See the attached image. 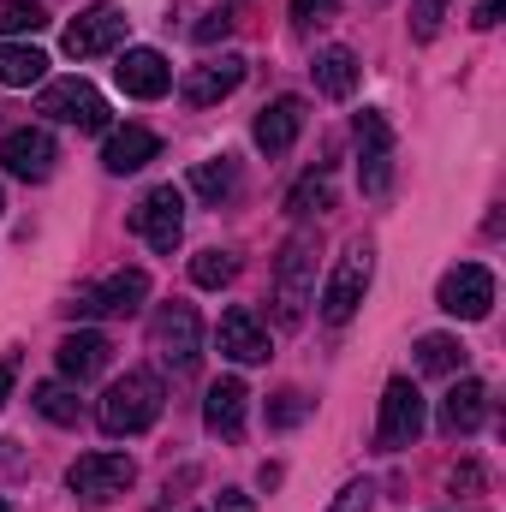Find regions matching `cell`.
<instances>
[{
	"instance_id": "cell-9",
	"label": "cell",
	"mask_w": 506,
	"mask_h": 512,
	"mask_svg": "<svg viewBox=\"0 0 506 512\" xmlns=\"http://www.w3.org/2000/svg\"><path fill=\"white\" fill-rule=\"evenodd\" d=\"M143 298H149V274H143V268H114L108 280L84 286L66 310H72V316H84V322H96V316H137V310H143Z\"/></svg>"
},
{
	"instance_id": "cell-33",
	"label": "cell",
	"mask_w": 506,
	"mask_h": 512,
	"mask_svg": "<svg viewBox=\"0 0 506 512\" xmlns=\"http://www.w3.org/2000/svg\"><path fill=\"white\" fill-rule=\"evenodd\" d=\"M304 411H310V399H304V393H280V405L268 411V423H274V429H292Z\"/></svg>"
},
{
	"instance_id": "cell-2",
	"label": "cell",
	"mask_w": 506,
	"mask_h": 512,
	"mask_svg": "<svg viewBox=\"0 0 506 512\" xmlns=\"http://www.w3.org/2000/svg\"><path fill=\"white\" fill-rule=\"evenodd\" d=\"M310 304H316V239L292 233L280 262H274V316H280V328H298Z\"/></svg>"
},
{
	"instance_id": "cell-38",
	"label": "cell",
	"mask_w": 506,
	"mask_h": 512,
	"mask_svg": "<svg viewBox=\"0 0 506 512\" xmlns=\"http://www.w3.org/2000/svg\"><path fill=\"white\" fill-rule=\"evenodd\" d=\"M0 512H6V501H0Z\"/></svg>"
},
{
	"instance_id": "cell-24",
	"label": "cell",
	"mask_w": 506,
	"mask_h": 512,
	"mask_svg": "<svg viewBox=\"0 0 506 512\" xmlns=\"http://www.w3.org/2000/svg\"><path fill=\"white\" fill-rule=\"evenodd\" d=\"M191 191H197L203 203L221 209V203L239 191V161H233V155H209V161H197V167H191Z\"/></svg>"
},
{
	"instance_id": "cell-10",
	"label": "cell",
	"mask_w": 506,
	"mask_h": 512,
	"mask_svg": "<svg viewBox=\"0 0 506 512\" xmlns=\"http://www.w3.org/2000/svg\"><path fill=\"white\" fill-rule=\"evenodd\" d=\"M423 423H429V411H423V393L411 376H393L387 393H381V423H376V447L381 453H399V447H411L417 435H423Z\"/></svg>"
},
{
	"instance_id": "cell-7",
	"label": "cell",
	"mask_w": 506,
	"mask_h": 512,
	"mask_svg": "<svg viewBox=\"0 0 506 512\" xmlns=\"http://www.w3.org/2000/svg\"><path fill=\"white\" fill-rule=\"evenodd\" d=\"M131 233H137L149 251L173 256V245L185 239V191H179V185H155V191H143L137 209H131Z\"/></svg>"
},
{
	"instance_id": "cell-35",
	"label": "cell",
	"mask_w": 506,
	"mask_h": 512,
	"mask_svg": "<svg viewBox=\"0 0 506 512\" xmlns=\"http://www.w3.org/2000/svg\"><path fill=\"white\" fill-rule=\"evenodd\" d=\"M477 30H495L501 24V0H477V18H471Z\"/></svg>"
},
{
	"instance_id": "cell-28",
	"label": "cell",
	"mask_w": 506,
	"mask_h": 512,
	"mask_svg": "<svg viewBox=\"0 0 506 512\" xmlns=\"http://www.w3.org/2000/svg\"><path fill=\"white\" fill-rule=\"evenodd\" d=\"M36 30H48L42 0H0V36H36Z\"/></svg>"
},
{
	"instance_id": "cell-5",
	"label": "cell",
	"mask_w": 506,
	"mask_h": 512,
	"mask_svg": "<svg viewBox=\"0 0 506 512\" xmlns=\"http://www.w3.org/2000/svg\"><path fill=\"white\" fill-rule=\"evenodd\" d=\"M36 114H48L60 126H78V131H108V102L84 78H48L36 90Z\"/></svg>"
},
{
	"instance_id": "cell-30",
	"label": "cell",
	"mask_w": 506,
	"mask_h": 512,
	"mask_svg": "<svg viewBox=\"0 0 506 512\" xmlns=\"http://www.w3.org/2000/svg\"><path fill=\"white\" fill-rule=\"evenodd\" d=\"M441 18H447V0H411V42H435Z\"/></svg>"
},
{
	"instance_id": "cell-23",
	"label": "cell",
	"mask_w": 506,
	"mask_h": 512,
	"mask_svg": "<svg viewBox=\"0 0 506 512\" xmlns=\"http://www.w3.org/2000/svg\"><path fill=\"white\" fill-rule=\"evenodd\" d=\"M48 78V54L36 42H0V84L6 90H30Z\"/></svg>"
},
{
	"instance_id": "cell-4",
	"label": "cell",
	"mask_w": 506,
	"mask_h": 512,
	"mask_svg": "<svg viewBox=\"0 0 506 512\" xmlns=\"http://www.w3.org/2000/svg\"><path fill=\"white\" fill-rule=\"evenodd\" d=\"M370 280H376V251H370V239H352V245L340 251V262H334L328 286H322V322H328V328H346V322L358 316Z\"/></svg>"
},
{
	"instance_id": "cell-36",
	"label": "cell",
	"mask_w": 506,
	"mask_h": 512,
	"mask_svg": "<svg viewBox=\"0 0 506 512\" xmlns=\"http://www.w3.org/2000/svg\"><path fill=\"white\" fill-rule=\"evenodd\" d=\"M215 512H251V495H245V489H221Z\"/></svg>"
},
{
	"instance_id": "cell-39",
	"label": "cell",
	"mask_w": 506,
	"mask_h": 512,
	"mask_svg": "<svg viewBox=\"0 0 506 512\" xmlns=\"http://www.w3.org/2000/svg\"><path fill=\"white\" fill-rule=\"evenodd\" d=\"M0 209H6V203H0Z\"/></svg>"
},
{
	"instance_id": "cell-17",
	"label": "cell",
	"mask_w": 506,
	"mask_h": 512,
	"mask_svg": "<svg viewBox=\"0 0 506 512\" xmlns=\"http://www.w3.org/2000/svg\"><path fill=\"white\" fill-rule=\"evenodd\" d=\"M114 78H120V90L137 96V102H155V96L173 90V66H167L155 48H126L120 66H114Z\"/></svg>"
},
{
	"instance_id": "cell-16",
	"label": "cell",
	"mask_w": 506,
	"mask_h": 512,
	"mask_svg": "<svg viewBox=\"0 0 506 512\" xmlns=\"http://www.w3.org/2000/svg\"><path fill=\"white\" fill-rule=\"evenodd\" d=\"M245 411H251V387L239 382V376L209 382V393H203V429H209V435L239 441V435H245Z\"/></svg>"
},
{
	"instance_id": "cell-1",
	"label": "cell",
	"mask_w": 506,
	"mask_h": 512,
	"mask_svg": "<svg viewBox=\"0 0 506 512\" xmlns=\"http://www.w3.org/2000/svg\"><path fill=\"white\" fill-rule=\"evenodd\" d=\"M161 405H167V387L155 370H126L120 382L102 393V405H96V423H102V435H143L155 417H161Z\"/></svg>"
},
{
	"instance_id": "cell-26",
	"label": "cell",
	"mask_w": 506,
	"mask_h": 512,
	"mask_svg": "<svg viewBox=\"0 0 506 512\" xmlns=\"http://www.w3.org/2000/svg\"><path fill=\"white\" fill-rule=\"evenodd\" d=\"M30 405H36L48 423H60V429H66V423H78V387H72V382H42L36 393H30Z\"/></svg>"
},
{
	"instance_id": "cell-11",
	"label": "cell",
	"mask_w": 506,
	"mask_h": 512,
	"mask_svg": "<svg viewBox=\"0 0 506 512\" xmlns=\"http://www.w3.org/2000/svg\"><path fill=\"white\" fill-rule=\"evenodd\" d=\"M352 131H358V185H364V197H387L393 191V126H387V114L364 108Z\"/></svg>"
},
{
	"instance_id": "cell-22",
	"label": "cell",
	"mask_w": 506,
	"mask_h": 512,
	"mask_svg": "<svg viewBox=\"0 0 506 512\" xmlns=\"http://www.w3.org/2000/svg\"><path fill=\"white\" fill-rule=\"evenodd\" d=\"M310 78H316V90L328 96V102H346L352 90H358V78H364V66H358V54L352 48H322L316 60H310Z\"/></svg>"
},
{
	"instance_id": "cell-8",
	"label": "cell",
	"mask_w": 506,
	"mask_h": 512,
	"mask_svg": "<svg viewBox=\"0 0 506 512\" xmlns=\"http://www.w3.org/2000/svg\"><path fill=\"white\" fill-rule=\"evenodd\" d=\"M131 18L114 6V0H96V6H84L72 24H66V36H60V48L72 54V60H96V54H114L120 42H126Z\"/></svg>"
},
{
	"instance_id": "cell-29",
	"label": "cell",
	"mask_w": 506,
	"mask_h": 512,
	"mask_svg": "<svg viewBox=\"0 0 506 512\" xmlns=\"http://www.w3.org/2000/svg\"><path fill=\"white\" fill-rule=\"evenodd\" d=\"M233 274H239V256H233V251H197V256H191V280H197V286H209V292L233 286Z\"/></svg>"
},
{
	"instance_id": "cell-31",
	"label": "cell",
	"mask_w": 506,
	"mask_h": 512,
	"mask_svg": "<svg viewBox=\"0 0 506 512\" xmlns=\"http://www.w3.org/2000/svg\"><path fill=\"white\" fill-rule=\"evenodd\" d=\"M328 18H340V0H292V24H298V30L328 24Z\"/></svg>"
},
{
	"instance_id": "cell-6",
	"label": "cell",
	"mask_w": 506,
	"mask_h": 512,
	"mask_svg": "<svg viewBox=\"0 0 506 512\" xmlns=\"http://www.w3.org/2000/svg\"><path fill=\"white\" fill-rule=\"evenodd\" d=\"M131 483H137L131 453H84V459H72V471H66V489H72L84 507H108V501H120Z\"/></svg>"
},
{
	"instance_id": "cell-32",
	"label": "cell",
	"mask_w": 506,
	"mask_h": 512,
	"mask_svg": "<svg viewBox=\"0 0 506 512\" xmlns=\"http://www.w3.org/2000/svg\"><path fill=\"white\" fill-rule=\"evenodd\" d=\"M370 507H376V483H364V477H358V483H346V489L334 495V507H328V512H370Z\"/></svg>"
},
{
	"instance_id": "cell-25",
	"label": "cell",
	"mask_w": 506,
	"mask_h": 512,
	"mask_svg": "<svg viewBox=\"0 0 506 512\" xmlns=\"http://www.w3.org/2000/svg\"><path fill=\"white\" fill-rule=\"evenodd\" d=\"M417 370L453 376V370H465V346H459L453 334H423V340H417Z\"/></svg>"
},
{
	"instance_id": "cell-18",
	"label": "cell",
	"mask_w": 506,
	"mask_h": 512,
	"mask_svg": "<svg viewBox=\"0 0 506 512\" xmlns=\"http://www.w3.org/2000/svg\"><path fill=\"white\" fill-rule=\"evenodd\" d=\"M298 131H304V96H274V102L256 114L251 137H256L262 155H286V149L298 143Z\"/></svg>"
},
{
	"instance_id": "cell-15",
	"label": "cell",
	"mask_w": 506,
	"mask_h": 512,
	"mask_svg": "<svg viewBox=\"0 0 506 512\" xmlns=\"http://www.w3.org/2000/svg\"><path fill=\"white\" fill-rule=\"evenodd\" d=\"M245 54H221V60H203V66H191L185 72V84H179V96L191 102V108H209V102H227L239 84H245Z\"/></svg>"
},
{
	"instance_id": "cell-27",
	"label": "cell",
	"mask_w": 506,
	"mask_h": 512,
	"mask_svg": "<svg viewBox=\"0 0 506 512\" xmlns=\"http://www.w3.org/2000/svg\"><path fill=\"white\" fill-rule=\"evenodd\" d=\"M334 203V185H328V173H304L292 191H286V215H316V209H328Z\"/></svg>"
},
{
	"instance_id": "cell-3",
	"label": "cell",
	"mask_w": 506,
	"mask_h": 512,
	"mask_svg": "<svg viewBox=\"0 0 506 512\" xmlns=\"http://www.w3.org/2000/svg\"><path fill=\"white\" fill-rule=\"evenodd\" d=\"M149 352H155L173 376H191V370H197V358H203V322H197V310H191L185 298H173V304H161V310L149 316Z\"/></svg>"
},
{
	"instance_id": "cell-12",
	"label": "cell",
	"mask_w": 506,
	"mask_h": 512,
	"mask_svg": "<svg viewBox=\"0 0 506 512\" xmlns=\"http://www.w3.org/2000/svg\"><path fill=\"white\" fill-rule=\"evenodd\" d=\"M435 304H441L447 316H459V322H483V316L495 310V274H489L483 262H459V268L441 274Z\"/></svg>"
},
{
	"instance_id": "cell-14",
	"label": "cell",
	"mask_w": 506,
	"mask_h": 512,
	"mask_svg": "<svg viewBox=\"0 0 506 512\" xmlns=\"http://www.w3.org/2000/svg\"><path fill=\"white\" fill-rule=\"evenodd\" d=\"M108 358H114V346H108V334H96V328H78V334H66V340L54 346V370H60V382H72V387L96 382V376L108 370Z\"/></svg>"
},
{
	"instance_id": "cell-21",
	"label": "cell",
	"mask_w": 506,
	"mask_h": 512,
	"mask_svg": "<svg viewBox=\"0 0 506 512\" xmlns=\"http://www.w3.org/2000/svg\"><path fill=\"white\" fill-rule=\"evenodd\" d=\"M221 358H233V364H262L268 358V328L256 322V310L233 304L221 316Z\"/></svg>"
},
{
	"instance_id": "cell-13",
	"label": "cell",
	"mask_w": 506,
	"mask_h": 512,
	"mask_svg": "<svg viewBox=\"0 0 506 512\" xmlns=\"http://www.w3.org/2000/svg\"><path fill=\"white\" fill-rule=\"evenodd\" d=\"M54 161H60V149H54V137L42 126H18L0 137V167L12 179H24V185H42L54 173Z\"/></svg>"
},
{
	"instance_id": "cell-37",
	"label": "cell",
	"mask_w": 506,
	"mask_h": 512,
	"mask_svg": "<svg viewBox=\"0 0 506 512\" xmlns=\"http://www.w3.org/2000/svg\"><path fill=\"white\" fill-rule=\"evenodd\" d=\"M12 382H18V364L0 358V411H6V399H12Z\"/></svg>"
},
{
	"instance_id": "cell-20",
	"label": "cell",
	"mask_w": 506,
	"mask_h": 512,
	"mask_svg": "<svg viewBox=\"0 0 506 512\" xmlns=\"http://www.w3.org/2000/svg\"><path fill=\"white\" fill-rule=\"evenodd\" d=\"M155 155H161V137H155L149 126H120V131H108V143H102V167H108L114 179L149 167Z\"/></svg>"
},
{
	"instance_id": "cell-34",
	"label": "cell",
	"mask_w": 506,
	"mask_h": 512,
	"mask_svg": "<svg viewBox=\"0 0 506 512\" xmlns=\"http://www.w3.org/2000/svg\"><path fill=\"white\" fill-rule=\"evenodd\" d=\"M227 30H233V18H227V12H215L209 24H197V42H215V36H227Z\"/></svg>"
},
{
	"instance_id": "cell-19",
	"label": "cell",
	"mask_w": 506,
	"mask_h": 512,
	"mask_svg": "<svg viewBox=\"0 0 506 512\" xmlns=\"http://www.w3.org/2000/svg\"><path fill=\"white\" fill-rule=\"evenodd\" d=\"M483 417H489V387L483 382H453L441 393V411H435L441 435H477Z\"/></svg>"
}]
</instances>
